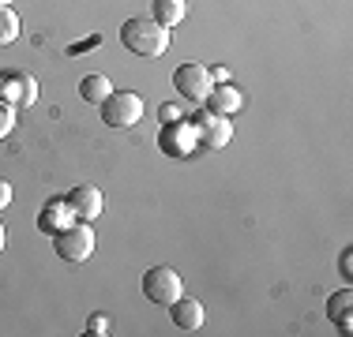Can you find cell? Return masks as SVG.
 Wrapping results in <instances>:
<instances>
[{
  "mask_svg": "<svg viewBox=\"0 0 353 337\" xmlns=\"http://www.w3.org/2000/svg\"><path fill=\"white\" fill-rule=\"evenodd\" d=\"M121 45L128 53L143 56V61H158L170 49V30L162 23H154L150 15H136V19L121 23Z\"/></svg>",
  "mask_w": 353,
  "mask_h": 337,
  "instance_id": "cell-1",
  "label": "cell"
},
{
  "mask_svg": "<svg viewBox=\"0 0 353 337\" xmlns=\"http://www.w3.org/2000/svg\"><path fill=\"white\" fill-rule=\"evenodd\" d=\"M53 251L64 259V263H72V266L87 263V259L94 255V229H90V221H79V225L61 229L53 236Z\"/></svg>",
  "mask_w": 353,
  "mask_h": 337,
  "instance_id": "cell-2",
  "label": "cell"
},
{
  "mask_svg": "<svg viewBox=\"0 0 353 337\" xmlns=\"http://www.w3.org/2000/svg\"><path fill=\"white\" fill-rule=\"evenodd\" d=\"M143 296H147L150 303H162V307H170L173 300L184 296L181 274H176L173 266H150L147 274H143Z\"/></svg>",
  "mask_w": 353,
  "mask_h": 337,
  "instance_id": "cell-3",
  "label": "cell"
},
{
  "mask_svg": "<svg viewBox=\"0 0 353 337\" xmlns=\"http://www.w3.org/2000/svg\"><path fill=\"white\" fill-rule=\"evenodd\" d=\"M102 120L109 128H132V124L143 120V98L136 90H113L102 101Z\"/></svg>",
  "mask_w": 353,
  "mask_h": 337,
  "instance_id": "cell-4",
  "label": "cell"
},
{
  "mask_svg": "<svg viewBox=\"0 0 353 337\" xmlns=\"http://www.w3.org/2000/svg\"><path fill=\"white\" fill-rule=\"evenodd\" d=\"M173 87L181 90L188 101H207V94H211V87H214V79H211V72H207L203 64H181L173 72Z\"/></svg>",
  "mask_w": 353,
  "mask_h": 337,
  "instance_id": "cell-5",
  "label": "cell"
},
{
  "mask_svg": "<svg viewBox=\"0 0 353 337\" xmlns=\"http://www.w3.org/2000/svg\"><path fill=\"white\" fill-rule=\"evenodd\" d=\"M38 98V83L27 72H0V101L4 105H34Z\"/></svg>",
  "mask_w": 353,
  "mask_h": 337,
  "instance_id": "cell-6",
  "label": "cell"
},
{
  "mask_svg": "<svg viewBox=\"0 0 353 337\" xmlns=\"http://www.w3.org/2000/svg\"><path fill=\"white\" fill-rule=\"evenodd\" d=\"M192 128H196V142H203V146H211V150H222L225 142L233 139L230 116H218V113H203Z\"/></svg>",
  "mask_w": 353,
  "mask_h": 337,
  "instance_id": "cell-7",
  "label": "cell"
},
{
  "mask_svg": "<svg viewBox=\"0 0 353 337\" xmlns=\"http://www.w3.org/2000/svg\"><path fill=\"white\" fill-rule=\"evenodd\" d=\"M68 210H72L75 221H94V217L105 210V199H102V191H98L94 184H79V188L68 195Z\"/></svg>",
  "mask_w": 353,
  "mask_h": 337,
  "instance_id": "cell-8",
  "label": "cell"
},
{
  "mask_svg": "<svg viewBox=\"0 0 353 337\" xmlns=\"http://www.w3.org/2000/svg\"><path fill=\"white\" fill-rule=\"evenodd\" d=\"M158 146H162L170 157L192 154V146H196V128H192V124H181V120L165 124L162 135H158Z\"/></svg>",
  "mask_w": 353,
  "mask_h": 337,
  "instance_id": "cell-9",
  "label": "cell"
},
{
  "mask_svg": "<svg viewBox=\"0 0 353 337\" xmlns=\"http://www.w3.org/2000/svg\"><path fill=\"white\" fill-rule=\"evenodd\" d=\"M170 315H173V326L176 330H184V334H196L199 326H203V303L199 300H192V296H181V300H173L170 303Z\"/></svg>",
  "mask_w": 353,
  "mask_h": 337,
  "instance_id": "cell-10",
  "label": "cell"
},
{
  "mask_svg": "<svg viewBox=\"0 0 353 337\" xmlns=\"http://www.w3.org/2000/svg\"><path fill=\"white\" fill-rule=\"evenodd\" d=\"M68 221H72L68 199H49L46 210H41V217H38V229L49 232V236H57L61 229H68Z\"/></svg>",
  "mask_w": 353,
  "mask_h": 337,
  "instance_id": "cell-11",
  "label": "cell"
},
{
  "mask_svg": "<svg viewBox=\"0 0 353 337\" xmlns=\"http://www.w3.org/2000/svg\"><path fill=\"white\" fill-rule=\"evenodd\" d=\"M241 109V90L230 87V83H218L211 87V94H207V113H218V116H233Z\"/></svg>",
  "mask_w": 353,
  "mask_h": 337,
  "instance_id": "cell-12",
  "label": "cell"
},
{
  "mask_svg": "<svg viewBox=\"0 0 353 337\" xmlns=\"http://www.w3.org/2000/svg\"><path fill=\"white\" fill-rule=\"evenodd\" d=\"M150 12H154V23H162V27L170 30V27H176V23L188 15V0H154Z\"/></svg>",
  "mask_w": 353,
  "mask_h": 337,
  "instance_id": "cell-13",
  "label": "cell"
},
{
  "mask_svg": "<svg viewBox=\"0 0 353 337\" xmlns=\"http://www.w3.org/2000/svg\"><path fill=\"white\" fill-rule=\"evenodd\" d=\"M350 307H353V292L350 289H342V292H334L331 300H327V315L339 323V334H350L353 330V323H350Z\"/></svg>",
  "mask_w": 353,
  "mask_h": 337,
  "instance_id": "cell-14",
  "label": "cell"
},
{
  "mask_svg": "<svg viewBox=\"0 0 353 337\" xmlns=\"http://www.w3.org/2000/svg\"><path fill=\"white\" fill-rule=\"evenodd\" d=\"M109 94H113V83H109L105 75H87V79L79 83V98L87 101V105H102Z\"/></svg>",
  "mask_w": 353,
  "mask_h": 337,
  "instance_id": "cell-15",
  "label": "cell"
},
{
  "mask_svg": "<svg viewBox=\"0 0 353 337\" xmlns=\"http://www.w3.org/2000/svg\"><path fill=\"white\" fill-rule=\"evenodd\" d=\"M19 38V15L12 12V4H0V45H12Z\"/></svg>",
  "mask_w": 353,
  "mask_h": 337,
  "instance_id": "cell-16",
  "label": "cell"
},
{
  "mask_svg": "<svg viewBox=\"0 0 353 337\" xmlns=\"http://www.w3.org/2000/svg\"><path fill=\"white\" fill-rule=\"evenodd\" d=\"M12 131H15V109L0 101V139H8Z\"/></svg>",
  "mask_w": 353,
  "mask_h": 337,
  "instance_id": "cell-17",
  "label": "cell"
},
{
  "mask_svg": "<svg viewBox=\"0 0 353 337\" xmlns=\"http://www.w3.org/2000/svg\"><path fill=\"white\" fill-rule=\"evenodd\" d=\"M87 330L98 334V337H105V334H109V318H105V315H90V318H87Z\"/></svg>",
  "mask_w": 353,
  "mask_h": 337,
  "instance_id": "cell-18",
  "label": "cell"
},
{
  "mask_svg": "<svg viewBox=\"0 0 353 337\" xmlns=\"http://www.w3.org/2000/svg\"><path fill=\"white\" fill-rule=\"evenodd\" d=\"M158 116H162V120H165V124H173V120H176V116H181V109H176V105H173V101H165V105H162V109H158Z\"/></svg>",
  "mask_w": 353,
  "mask_h": 337,
  "instance_id": "cell-19",
  "label": "cell"
},
{
  "mask_svg": "<svg viewBox=\"0 0 353 337\" xmlns=\"http://www.w3.org/2000/svg\"><path fill=\"white\" fill-rule=\"evenodd\" d=\"M8 206H12V184L0 180V210H8Z\"/></svg>",
  "mask_w": 353,
  "mask_h": 337,
  "instance_id": "cell-20",
  "label": "cell"
},
{
  "mask_svg": "<svg viewBox=\"0 0 353 337\" xmlns=\"http://www.w3.org/2000/svg\"><path fill=\"white\" fill-rule=\"evenodd\" d=\"M342 274H346V277H353V255H350V251H342Z\"/></svg>",
  "mask_w": 353,
  "mask_h": 337,
  "instance_id": "cell-21",
  "label": "cell"
},
{
  "mask_svg": "<svg viewBox=\"0 0 353 337\" xmlns=\"http://www.w3.org/2000/svg\"><path fill=\"white\" fill-rule=\"evenodd\" d=\"M211 79H218V83H225V79H230V72H225V67H214V72H211Z\"/></svg>",
  "mask_w": 353,
  "mask_h": 337,
  "instance_id": "cell-22",
  "label": "cell"
},
{
  "mask_svg": "<svg viewBox=\"0 0 353 337\" xmlns=\"http://www.w3.org/2000/svg\"><path fill=\"white\" fill-rule=\"evenodd\" d=\"M0 251H4V225H0Z\"/></svg>",
  "mask_w": 353,
  "mask_h": 337,
  "instance_id": "cell-23",
  "label": "cell"
},
{
  "mask_svg": "<svg viewBox=\"0 0 353 337\" xmlns=\"http://www.w3.org/2000/svg\"><path fill=\"white\" fill-rule=\"evenodd\" d=\"M0 4H12V0H0Z\"/></svg>",
  "mask_w": 353,
  "mask_h": 337,
  "instance_id": "cell-24",
  "label": "cell"
}]
</instances>
